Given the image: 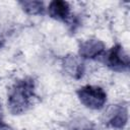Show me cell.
<instances>
[{
  "label": "cell",
  "instance_id": "obj_2",
  "mask_svg": "<svg viewBox=\"0 0 130 130\" xmlns=\"http://www.w3.org/2000/svg\"><path fill=\"white\" fill-rule=\"evenodd\" d=\"M79 102L87 109L101 110L105 107L107 102L106 91L98 85H84L76 91Z\"/></svg>",
  "mask_w": 130,
  "mask_h": 130
},
{
  "label": "cell",
  "instance_id": "obj_1",
  "mask_svg": "<svg viewBox=\"0 0 130 130\" xmlns=\"http://www.w3.org/2000/svg\"><path fill=\"white\" fill-rule=\"evenodd\" d=\"M35 95V81L30 77L17 80L9 89L7 94V107L12 115L25 113Z\"/></svg>",
  "mask_w": 130,
  "mask_h": 130
},
{
  "label": "cell",
  "instance_id": "obj_4",
  "mask_svg": "<svg viewBox=\"0 0 130 130\" xmlns=\"http://www.w3.org/2000/svg\"><path fill=\"white\" fill-rule=\"evenodd\" d=\"M103 122L113 129H122L128 122V109L124 105H113L105 113Z\"/></svg>",
  "mask_w": 130,
  "mask_h": 130
},
{
  "label": "cell",
  "instance_id": "obj_5",
  "mask_svg": "<svg viewBox=\"0 0 130 130\" xmlns=\"http://www.w3.org/2000/svg\"><path fill=\"white\" fill-rule=\"evenodd\" d=\"M105 44L98 39H88L79 44L78 56L81 59L94 60L105 53Z\"/></svg>",
  "mask_w": 130,
  "mask_h": 130
},
{
  "label": "cell",
  "instance_id": "obj_7",
  "mask_svg": "<svg viewBox=\"0 0 130 130\" xmlns=\"http://www.w3.org/2000/svg\"><path fill=\"white\" fill-rule=\"evenodd\" d=\"M49 15L59 21H67L70 17V6L69 3L63 0L51 1L48 6Z\"/></svg>",
  "mask_w": 130,
  "mask_h": 130
},
{
  "label": "cell",
  "instance_id": "obj_8",
  "mask_svg": "<svg viewBox=\"0 0 130 130\" xmlns=\"http://www.w3.org/2000/svg\"><path fill=\"white\" fill-rule=\"evenodd\" d=\"M19 5L23 9V11L29 15H40L45 11L44 2L42 1H20Z\"/></svg>",
  "mask_w": 130,
  "mask_h": 130
},
{
  "label": "cell",
  "instance_id": "obj_3",
  "mask_svg": "<svg viewBox=\"0 0 130 130\" xmlns=\"http://www.w3.org/2000/svg\"><path fill=\"white\" fill-rule=\"evenodd\" d=\"M105 64L114 71H125L129 68V55L120 44H116L106 53Z\"/></svg>",
  "mask_w": 130,
  "mask_h": 130
},
{
  "label": "cell",
  "instance_id": "obj_6",
  "mask_svg": "<svg viewBox=\"0 0 130 130\" xmlns=\"http://www.w3.org/2000/svg\"><path fill=\"white\" fill-rule=\"evenodd\" d=\"M62 67L65 73L74 79H80L85 71L82 59L73 54H68L62 59Z\"/></svg>",
  "mask_w": 130,
  "mask_h": 130
},
{
  "label": "cell",
  "instance_id": "obj_10",
  "mask_svg": "<svg viewBox=\"0 0 130 130\" xmlns=\"http://www.w3.org/2000/svg\"><path fill=\"white\" fill-rule=\"evenodd\" d=\"M2 118H3V109H2V105L0 103V122L2 121Z\"/></svg>",
  "mask_w": 130,
  "mask_h": 130
},
{
  "label": "cell",
  "instance_id": "obj_9",
  "mask_svg": "<svg viewBox=\"0 0 130 130\" xmlns=\"http://www.w3.org/2000/svg\"><path fill=\"white\" fill-rule=\"evenodd\" d=\"M0 130H13V128L11 126H9L8 124L1 121L0 122Z\"/></svg>",
  "mask_w": 130,
  "mask_h": 130
}]
</instances>
